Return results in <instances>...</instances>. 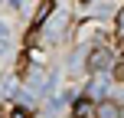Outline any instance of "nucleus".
Listing matches in <instances>:
<instances>
[{"mask_svg":"<svg viewBox=\"0 0 124 118\" xmlns=\"http://www.w3.org/2000/svg\"><path fill=\"white\" fill-rule=\"evenodd\" d=\"M111 66H114V53L108 49V46H92V49L85 53V69H88L92 75L111 72Z\"/></svg>","mask_w":124,"mask_h":118,"instance_id":"f257e3e1","label":"nucleus"},{"mask_svg":"<svg viewBox=\"0 0 124 118\" xmlns=\"http://www.w3.org/2000/svg\"><path fill=\"white\" fill-rule=\"evenodd\" d=\"M52 13H56V0H39L36 3V13H33V36H36V30L43 23H49Z\"/></svg>","mask_w":124,"mask_h":118,"instance_id":"f03ea898","label":"nucleus"},{"mask_svg":"<svg viewBox=\"0 0 124 118\" xmlns=\"http://www.w3.org/2000/svg\"><path fill=\"white\" fill-rule=\"evenodd\" d=\"M95 118H121V102H114V99L95 102Z\"/></svg>","mask_w":124,"mask_h":118,"instance_id":"7ed1b4c3","label":"nucleus"},{"mask_svg":"<svg viewBox=\"0 0 124 118\" xmlns=\"http://www.w3.org/2000/svg\"><path fill=\"white\" fill-rule=\"evenodd\" d=\"M88 99H92V102H101V99H108V79H105V75H95V79L92 82H88Z\"/></svg>","mask_w":124,"mask_h":118,"instance_id":"20e7f679","label":"nucleus"},{"mask_svg":"<svg viewBox=\"0 0 124 118\" xmlns=\"http://www.w3.org/2000/svg\"><path fill=\"white\" fill-rule=\"evenodd\" d=\"M92 115H95V102L88 99V95L75 99V105H72V118H92Z\"/></svg>","mask_w":124,"mask_h":118,"instance_id":"39448f33","label":"nucleus"},{"mask_svg":"<svg viewBox=\"0 0 124 118\" xmlns=\"http://www.w3.org/2000/svg\"><path fill=\"white\" fill-rule=\"evenodd\" d=\"M69 30V20H52V26H49V39H52V43H56V39H62V33H65Z\"/></svg>","mask_w":124,"mask_h":118,"instance_id":"423d86ee","label":"nucleus"},{"mask_svg":"<svg viewBox=\"0 0 124 118\" xmlns=\"http://www.w3.org/2000/svg\"><path fill=\"white\" fill-rule=\"evenodd\" d=\"M114 36L124 39V7H121V13H118V17H114Z\"/></svg>","mask_w":124,"mask_h":118,"instance_id":"0eeeda50","label":"nucleus"},{"mask_svg":"<svg viewBox=\"0 0 124 118\" xmlns=\"http://www.w3.org/2000/svg\"><path fill=\"white\" fill-rule=\"evenodd\" d=\"M10 118H33V112L26 105H13V112H10Z\"/></svg>","mask_w":124,"mask_h":118,"instance_id":"6e6552de","label":"nucleus"},{"mask_svg":"<svg viewBox=\"0 0 124 118\" xmlns=\"http://www.w3.org/2000/svg\"><path fill=\"white\" fill-rule=\"evenodd\" d=\"M111 72H114V79H118V82H124V62H114Z\"/></svg>","mask_w":124,"mask_h":118,"instance_id":"1a4fd4ad","label":"nucleus"},{"mask_svg":"<svg viewBox=\"0 0 124 118\" xmlns=\"http://www.w3.org/2000/svg\"><path fill=\"white\" fill-rule=\"evenodd\" d=\"M7 39H10V30H7V23H0V46H7Z\"/></svg>","mask_w":124,"mask_h":118,"instance_id":"9d476101","label":"nucleus"},{"mask_svg":"<svg viewBox=\"0 0 124 118\" xmlns=\"http://www.w3.org/2000/svg\"><path fill=\"white\" fill-rule=\"evenodd\" d=\"M10 112H13V105H0V118H10Z\"/></svg>","mask_w":124,"mask_h":118,"instance_id":"9b49d317","label":"nucleus"},{"mask_svg":"<svg viewBox=\"0 0 124 118\" xmlns=\"http://www.w3.org/2000/svg\"><path fill=\"white\" fill-rule=\"evenodd\" d=\"M78 3H88V0H78Z\"/></svg>","mask_w":124,"mask_h":118,"instance_id":"f8f14e48","label":"nucleus"}]
</instances>
